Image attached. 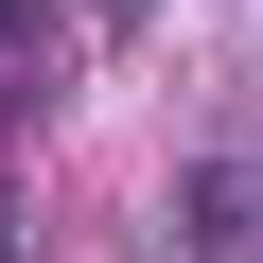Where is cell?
I'll use <instances>...</instances> for the list:
<instances>
[{
	"instance_id": "obj_2",
	"label": "cell",
	"mask_w": 263,
	"mask_h": 263,
	"mask_svg": "<svg viewBox=\"0 0 263 263\" xmlns=\"http://www.w3.org/2000/svg\"><path fill=\"white\" fill-rule=\"evenodd\" d=\"M0 263H18V193H0Z\"/></svg>"
},
{
	"instance_id": "obj_3",
	"label": "cell",
	"mask_w": 263,
	"mask_h": 263,
	"mask_svg": "<svg viewBox=\"0 0 263 263\" xmlns=\"http://www.w3.org/2000/svg\"><path fill=\"white\" fill-rule=\"evenodd\" d=\"M0 35H18V0H0Z\"/></svg>"
},
{
	"instance_id": "obj_1",
	"label": "cell",
	"mask_w": 263,
	"mask_h": 263,
	"mask_svg": "<svg viewBox=\"0 0 263 263\" xmlns=\"http://www.w3.org/2000/svg\"><path fill=\"white\" fill-rule=\"evenodd\" d=\"M193 246L211 263H263V176H193Z\"/></svg>"
}]
</instances>
